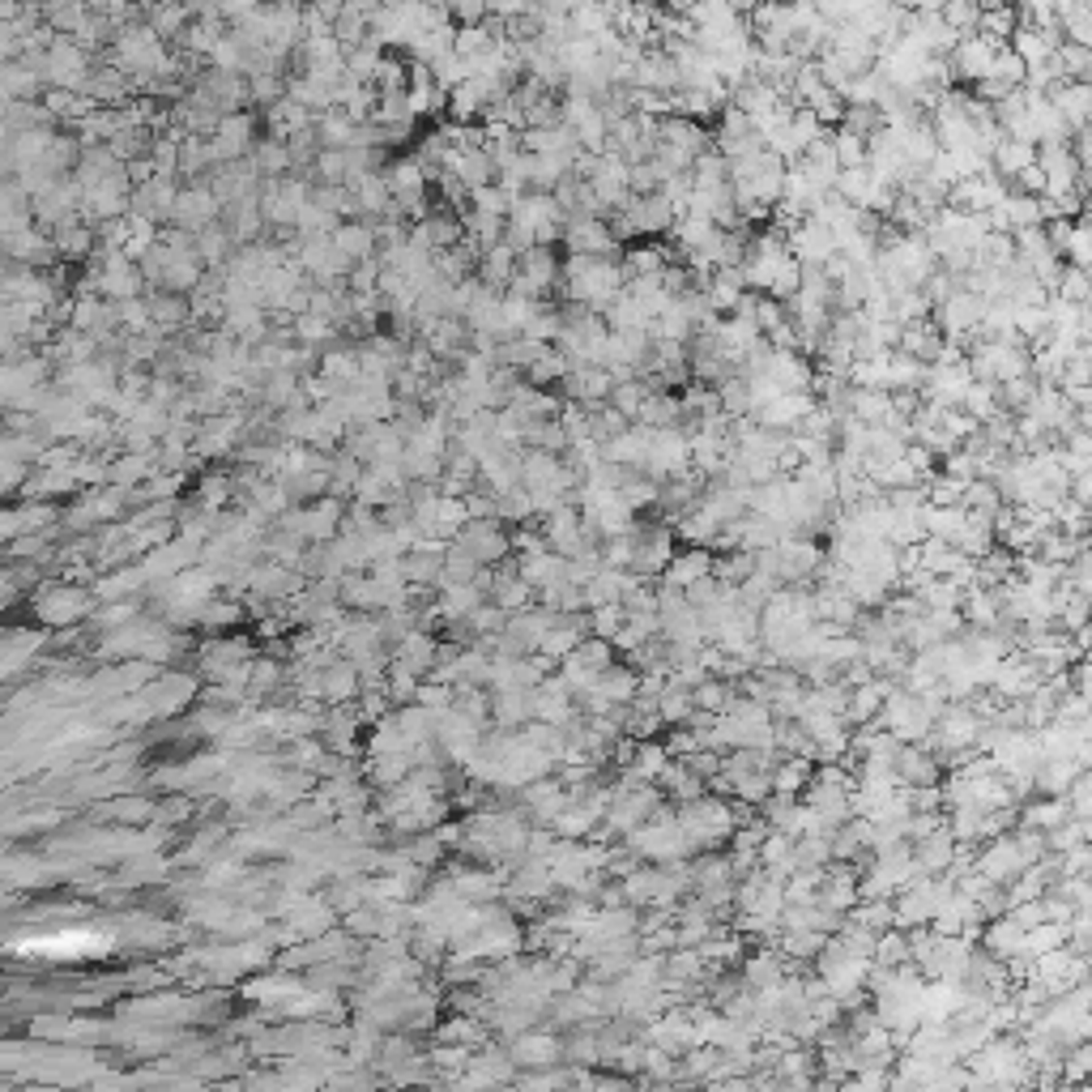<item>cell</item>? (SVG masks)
Returning a JSON list of instances; mask_svg holds the SVG:
<instances>
[{
    "label": "cell",
    "instance_id": "cell-5",
    "mask_svg": "<svg viewBox=\"0 0 1092 1092\" xmlns=\"http://www.w3.org/2000/svg\"><path fill=\"white\" fill-rule=\"evenodd\" d=\"M645 397H648V393H645V385L632 376V380H623V385H615V388H611V410H615V415H623L627 422H632L636 415H641Z\"/></svg>",
    "mask_w": 1092,
    "mask_h": 1092
},
{
    "label": "cell",
    "instance_id": "cell-2",
    "mask_svg": "<svg viewBox=\"0 0 1092 1092\" xmlns=\"http://www.w3.org/2000/svg\"><path fill=\"white\" fill-rule=\"evenodd\" d=\"M994 51H998V47H991L986 39L964 35L961 43L952 47V65H956V73H961V77L986 81V77H991V69H994Z\"/></svg>",
    "mask_w": 1092,
    "mask_h": 1092
},
{
    "label": "cell",
    "instance_id": "cell-8",
    "mask_svg": "<svg viewBox=\"0 0 1092 1092\" xmlns=\"http://www.w3.org/2000/svg\"><path fill=\"white\" fill-rule=\"evenodd\" d=\"M968 611H973L977 623H991L994 611H998V602H994V597H986V593H973V606H968Z\"/></svg>",
    "mask_w": 1092,
    "mask_h": 1092
},
{
    "label": "cell",
    "instance_id": "cell-4",
    "mask_svg": "<svg viewBox=\"0 0 1092 1092\" xmlns=\"http://www.w3.org/2000/svg\"><path fill=\"white\" fill-rule=\"evenodd\" d=\"M961 406L968 410V418L982 427V422H991V418L998 415V388H994V385H977V380H973V385L964 388Z\"/></svg>",
    "mask_w": 1092,
    "mask_h": 1092
},
{
    "label": "cell",
    "instance_id": "cell-3",
    "mask_svg": "<svg viewBox=\"0 0 1092 1092\" xmlns=\"http://www.w3.org/2000/svg\"><path fill=\"white\" fill-rule=\"evenodd\" d=\"M555 277H560V261L551 256V248H530L525 252V277H517V291L521 295L551 291Z\"/></svg>",
    "mask_w": 1092,
    "mask_h": 1092
},
{
    "label": "cell",
    "instance_id": "cell-1",
    "mask_svg": "<svg viewBox=\"0 0 1092 1092\" xmlns=\"http://www.w3.org/2000/svg\"><path fill=\"white\" fill-rule=\"evenodd\" d=\"M982 316H986V299L968 295V291H956L947 303H939V333L952 342V337H968L982 329Z\"/></svg>",
    "mask_w": 1092,
    "mask_h": 1092
},
{
    "label": "cell",
    "instance_id": "cell-6",
    "mask_svg": "<svg viewBox=\"0 0 1092 1092\" xmlns=\"http://www.w3.org/2000/svg\"><path fill=\"white\" fill-rule=\"evenodd\" d=\"M102 939H39V943H26L30 952H60V956H73L81 947H99Z\"/></svg>",
    "mask_w": 1092,
    "mask_h": 1092
},
{
    "label": "cell",
    "instance_id": "cell-7",
    "mask_svg": "<svg viewBox=\"0 0 1092 1092\" xmlns=\"http://www.w3.org/2000/svg\"><path fill=\"white\" fill-rule=\"evenodd\" d=\"M619 623H623V611H619V606H597V619H593V627H597L602 636L619 632Z\"/></svg>",
    "mask_w": 1092,
    "mask_h": 1092
}]
</instances>
